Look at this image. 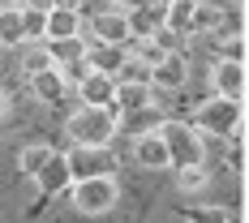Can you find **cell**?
Instances as JSON below:
<instances>
[{
	"label": "cell",
	"mask_w": 249,
	"mask_h": 223,
	"mask_svg": "<svg viewBox=\"0 0 249 223\" xmlns=\"http://www.w3.org/2000/svg\"><path fill=\"white\" fill-rule=\"evenodd\" d=\"M69 142L77 150H103L112 146V137H116V129H121V112L116 107H82L77 103V112L69 116Z\"/></svg>",
	"instance_id": "obj_1"
},
{
	"label": "cell",
	"mask_w": 249,
	"mask_h": 223,
	"mask_svg": "<svg viewBox=\"0 0 249 223\" xmlns=\"http://www.w3.org/2000/svg\"><path fill=\"white\" fill-rule=\"evenodd\" d=\"M65 193H69L77 215L99 219V215H107L121 202V185H116V172H95V176H77Z\"/></svg>",
	"instance_id": "obj_2"
},
{
	"label": "cell",
	"mask_w": 249,
	"mask_h": 223,
	"mask_svg": "<svg viewBox=\"0 0 249 223\" xmlns=\"http://www.w3.org/2000/svg\"><path fill=\"white\" fill-rule=\"evenodd\" d=\"M194 129H198L202 142H211V137H232V133L241 129V103H236V99H219V95H211V99L198 107Z\"/></svg>",
	"instance_id": "obj_3"
},
{
	"label": "cell",
	"mask_w": 249,
	"mask_h": 223,
	"mask_svg": "<svg viewBox=\"0 0 249 223\" xmlns=\"http://www.w3.org/2000/svg\"><path fill=\"white\" fill-rule=\"evenodd\" d=\"M159 137H163V146H168V159H172V168L206 163V146H202V137H198V129H194V124L163 120V124H159Z\"/></svg>",
	"instance_id": "obj_4"
},
{
	"label": "cell",
	"mask_w": 249,
	"mask_h": 223,
	"mask_svg": "<svg viewBox=\"0 0 249 223\" xmlns=\"http://www.w3.org/2000/svg\"><path fill=\"white\" fill-rule=\"evenodd\" d=\"M211 86H215L219 99H236V103H241V95H245V60L219 56L215 69H211Z\"/></svg>",
	"instance_id": "obj_5"
},
{
	"label": "cell",
	"mask_w": 249,
	"mask_h": 223,
	"mask_svg": "<svg viewBox=\"0 0 249 223\" xmlns=\"http://www.w3.org/2000/svg\"><path fill=\"white\" fill-rule=\"evenodd\" d=\"M82 26L90 30V43H121V48H129V22H124L121 9H99Z\"/></svg>",
	"instance_id": "obj_6"
},
{
	"label": "cell",
	"mask_w": 249,
	"mask_h": 223,
	"mask_svg": "<svg viewBox=\"0 0 249 223\" xmlns=\"http://www.w3.org/2000/svg\"><path fill=\"white\" fill-rule=\"evenodd\" d=\"M73 34H82V9H77V0H56L48 9L43 39H73Z\"/></svg>",
	"instance_id": "obj_7"
},
{
	"label": "cell",
	"mask_w": 249,
	"mask_h": 223,
	"mask_svg": "<svg viewBox=\"0 0 249 223\" xmlns=\"http://www.w3.org/2000/svg\"><path fill=\"white\" fill-rule=\"evenodd\" d=\"M77 86V103L82 107H112V95H116V77H107V73H86L73 82Z\"/></svg>",
	"instance_id": "obj_8"
},
{
	"label": "cell",
	"mask_w": 249,
	"mask_h": 223,
	"mask_svg": "<svg viewBox=\"0 0 249 223\" xmlns=\"http://www.w3.org/2000/svg\"><path fill=\"white\" fill-rule=\"evenodd\" d=\"M189 82V60L185 51H168L155 69H150V90H180Z\"/></svg>",
	"instance_id": "obj_9"
},
{
	"label": "cell",
	"mask_w": 249,
	"mask_h": 223,
	"mask_svg": "<svg viewBox=\"0 0 249 223\" xmlns=\"http://www.w3.org/2000/svg\"><path fill=\"white\" fill-rule=\"evenodd\" d=\"M124 56H129V48H121V43H90L86 39V56H82V65L90 69V73H107L116 77L124 65Z\"/></svg>",
	"instance_id": "obj_10"
},
{
	"label": "cell",
	"mask_w": 249,
	"mask_h": 223,
	"mask_svg": "<svg viewBox=\"0 0 249 223\" xmlns=\"http://www.w3.org/2000/svg\"><path fill=\"white\" fill-rule=\"evenodd\" d=\"M39 189L43 193H65L69 185H73V154H60V150H52V159L39 168Z\"/></svg>",
	"instance_id": "obj_11"
},
{
	"label": "cell",
	"mask_w": 249,
	"mask_h": 223,
	"mask_svg": "<svg viewBox=\"0 0 249 223\" xmlns=\"http://www.w3.org/2000/svg\"><path fill=\"white\" fill-rule=\"evenodd\" d=\"M133 159H138L142 168H150V172L172 168V159H168V146H163L159 129H146V133H138V137H133Z\"/></svg>",
	"instance_id": "obj_12"
},
{
	"label": "cell",
	"mask_w": 249,
	"mask_h": 223,
	"mask_svg": "<svg viewBox=\"0 0 249 223\" xmlns=\"http://www.w3.org/2000/svg\"><path fill=\"white\" fill-rule=\"evenodd\" d=\"M69 86H73L69 73L56 69V65H52V69H39V73H30V90H35L39 99H48V103H60L65 95H69Z\"/></svg>",
	"instance_id": "obj_13"
},
{
	"label": "cell",
	"mask_w": 249,
	"mask_h": 223,
	"mask_svg": "<svg viewBox=\"0 0 249 223\" xmlns=\"http://www.w3.org/2000/svg\"><path fill=\"white\" fill-rule=\"evenodd\" d=\"M116 112H146L150 107V82H116V95H112Z\"/></svg>",
	"instance_id": "obj_14"
},
{
	"label": "cell",
	"mask_w": 249,
	"mask_h": 223,
	"mask_svg": "<svg viewBox=\"0 0 249 223\" xmlns=\"http://www.w3.org/2000/svg\"><path fill=\"white\" fill-rule=\"evenodd\" d=\"M124 22H129V39H150L155 26H163V13L150 4H138V9H124Z\"/></svg>",
	"instance_id": "obj_15"
},
{
	"label": "cell",
	"mask_w": 249,
	"mask_h": 223,
	"mask_svg": "<svg viewBox=\"0 0 249 223\" xmlns=\"http://www.w3.org/2000/svg\"><path fill=\"white\" fill-rule=\"evenodd\" d=\"M194 4L198 0H163V26L185 39L189 34V22H194Z\"/></svg>",
	"instance_id": "obj_16"
},
{
	"label": "cell",
	"mask_w": 249,
	"mask_h": 223,
	"mask_svg": "<svg viewBox=\"0 0 249 223\" xmlns=\"http://www.w3.org/2000/svg\"><path fill=\"white\" fill-rule=\"evenodd\" d=\"M48 159H52V146H48V142H26V146L18 150V172L35 180V176H39V168H43Z\"/></svg>",
	"instance_id": "obj_17"
},
{
	"label": "cell",
	"mask_w": 249,
	"mask_h": 223,
	"mask_svg": "<svg viewBox=\"0 0 249 223\" xmlns=\"http://www.w3.org/2000/svg\"><path fill=\"white\" fill-rule=\"evenodd\" d=\"M26 34H22V9L4 4L0 9V48H22Z\"/></svg>",
	"instance_id": "obj_18"
},
{
	"label": "cell",
	"mask_w": 249,
	"mask_h": 223,
	"mask_svg": "<svg viewBox=\"0 0 249 223\" xmlns=\"http://www.w3.org/2000/svg\"><path fill=\"white\" fill-rule=\"evenodd\" d=\"M206 180H211L206 163H189V168H176V185H180V193H198Z\"/></svg>",
	"instance_id": "obj_19"
},
{
	"label": "cell",
	"mask_w": 249,
	"mask_h": 223,
	"mask_svg": "<svg viewBox=\"0 0 249 223\" xmlns=\"http://www.w3.org/2000/svg\"><path fill=\"white\" fill-rule=\"evenodd\" d=\"M43 26H48V9H22V34H26V43H39V39H43Z\"/></svg>",
	"instance_id": "obj_20"
},
{
	"label": "cell",
	"mask_w": 249,
	"mask_h": 223,
	"mask_svg": "<svg viewBox=\"0 0 249 223\" xmlns=\"http://www.w3.org/2000/svg\"><path fill=\"white\" fill-rule=\"evenodd\" d=\"M22 69H26V77L39 73V69H52V56H48V43H43V39H39V43H30V51L22 56Z\"/></svg>",
	"instance_id": "obj_21"
},
{
	"label": "cell",
	"mask_w": 249,
	"mask_h": 223,
	"mask_svg": "<svg viewBox=\"0 0 249 223\" xmlns=\"http://www.w3.org/2000/svg\"><path fill=\"white\" fill-rule=\"evenodd\" d=\"M189 223H232V210L228 206H198V210H189Z\"/></svg>",
	"instance_id": "obj_22"
},
{
	"label": "cell",
	"mask_w": 249,
	"mask_h": 223,
	"mask_svg": "<svg viewBox=\"0 0 249 223\" xmlns=\"http://www.w3.org/2000/svg\"><path fill=\"white\" fill-rule=\"evenodd\" d=\"M116 82H150V69L138 60V56H124L121 73H116Z\"/></svg>",
	"instance_id": "obj_23"
},
{
	"label": "cell",
	"mask_w": 249,
	"mask_h": 223,
	"mask_svg": "<svg viewBox=\"0 0 249 223\" xmlns=\"http://www.w3.org/2000/svg\"><path fill=\"white\" fill-rule=\"evenodd\" d=\"M150 43H155L159 51H180V43H185V39H180L176 30H168V26H155V34H150Z\"/></svg>",
	"instance_id": "obj_24"
},
{
	"label": "cell",
	"mask_w": 249,
	"mask_h": 223,
	"mask_svg": "<svg viewBox=\"0 0 249 223\" xmlns=\"http://www.w3.org/2000/svg\"><path fill=\"white\" fill-rule=\"evenodd\" d=\"M138 4H142V0H107V9H121V13L124 9H138Z\"/></svg>",
	"instance_id": "obj_25"
},
{
	"label": "cell",
	"mask_w": 249,
	"mask_h": 223,
	"mask_svg": "<svg viewBox=\"0 0 249 223\" xmlns=\"http://www.w3.org/2000/svg\"><path fill=\"white\" fill-rule=\"evenodd\" d=\"M4 112H9V95L0 90V120H4Z\"/></svg>",
	"instance_id": "obj_26"
},
{
	"label": "cell",
	"mask_w": 249,
	"mask_h": 223,
	"mask_svg": "<svg viewBox=\"0 0 249 223\" xmlns=\"http://www.w3.org/2000/svg\"><path fill=\"white\" fill-rule=\"evenodd\" d=\"M142 4H163V0H142Z\"/></svg>",
	"instance_id": "obj_27"
}]
</instances>
